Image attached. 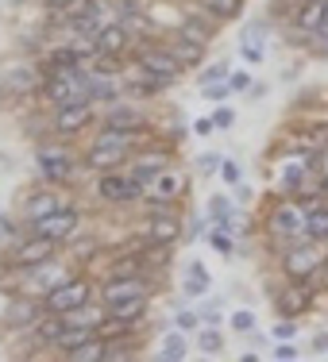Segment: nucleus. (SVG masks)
Masks as SVG:
<instances>
[{
    "instance_id": "nucleus-7",
    "label": "nucleus",
    "mask_w": 328,
    "mask_h": 362,
    "mask_svg": "<svg viewBox=\"0 0 328 362\" xmlns=\"http://www.w3.org/2000/svg\"><path fill=\"white\" fill-rule=\"evenodd\" d=\"M97 193H101V201H108V204H128V201H140L143 197V185L140 181H132V174H116V170H105L97 181Z\"/></svg>"
},
{
    "instance_id": "nucleus-3",
    "label": "nucleus",
    "mask_w": 328,
    "mask_h": 362,
    "mask_svg": "<svg viewBox=\"0 0 328 362\" xmlns=\"http://www.w3.org/2000/svg\"><path fill=\"white\" fill-rule=\"evenodd\" d=\"M321 262H324L321 247H317L313 239H305V243L286 247V255H282V274H286V281H309L321 270Z\"/></svg>"
},
{
    "instance_id": "nucleus-35",
    "label": "nucleus",
    "mask_w": 328,
    "mask_h": 362,
    "mask_svg": "<svg viewBox=\"0 0 328 362\" xmlns=\"http://www.w3.org/2000/svg\"><path fill=\"white\" fill-rule=\"evenodd\" d=\"M132 274H143V262L135 255H124V262H116L112 266V274L108 278H132Z\"/></svg>"
},
{
    "instance_id": "nucleus-18",
    "label": "nucleus",
    "mask_w": 328,
    "mask_h": 362,
    "mask_svg": "<svg viewBox=\"0 0 328 362\" xmlns=\"http://www.w3.org/2000/svg\"><path fill=\"white\" fill-rule=\"evenodd\" d=\"M182 193H186V174H178V170H162L159 181L151 185L154 201H178Z\"/></svg>"
},
{
    "instance_id": "nucleus-9",
    "label": "nucleus",
    "mask_w": 328,
    "mask_h": 362,
    "mask_svg": "<svg viewBox=\"0 0 328 362\" xmlns=\"http://www.w3.org/2000/svg\"><path fill=\"white\" fill-rule=\"evenodd\" d=\"M274 305H278L282 316H301L313 305V281H286L278 293H274Z\"/></svg>"
},
{
    "instance_id": "nucleus-19",
    "label": "nucleus",
    "mask_w": 328,
    "mask_h": 362,
    "mask_svg": "<svg viewBox=\"0 0 328 362\" xmlns=\"http://www.w3.org/2000/svg\"><path fill=\"white\" fill-rule=\"evenodd\" d=\"M166 50L178 58V62L186 66V70H193V66H201V58H205V47L201 42H193V39H186V35H174L166 42Z\"/></svg>"
},
{
    "instance_id": "nucleus-40",
    "label": "nucleus",
    "mask_w": 328,
    "mask_h": 362,
    "mask_svg": "<svg viewBox=\"0 0 328 362\" xmlns=\"http://www.w3.org/2000/svg\"><path fill=\"white\" fill-rule=\"evenodd\" d=\"M232 327H236V332H251V327H255V313H251V308L232 313Z\"/></svg>"
},
{
    "instance_id": "nucleus-21",
    "label": "nucleus",
    "mask_w": 328,
    "mask_h": 362,
    "mask_svg": "<svg viewBox=\"0 0 328 362\" xmlns=\"http://www.w3.org/2000/svg\"><path fill=\"white\" fill-rule=\"evenodd\" d=\"M93 335H97V327H93V324H66L62 335L55 339V351H62V355H66V351L81 347L85 339H93Z\"/></svg>"
},
{
    "instance_id": "nucleus-45",
    "label": "nucleus",
    "mask_w": 328,
    "mask_h": 362,
    "mask_svg": "<svg viewBox=\"0 0 328 362\" xmlns=\"http://www.w3.org/2000/svg\"><path fill=\"white\" fill-rule=\"evenodd\" d=\"M293 332H298V324H293V316H286V320H282L278 327H274V335H278V339H293Z\"/></svg>"
},
{
    "instance_id": "nucleus-27",
    "label": "nucleus",
    "mask_w": 328,
    "mask_h": 362,
    "mask_svg": "<svg viewBox=\"0 0 328 362\" xmlns=\"http://www.w3.org/2000/svg\"><path fill=\"white\" fill-rule=\"evenodd\" d=\"M66 358H70V362H105V339H101V335H93V339L81 343V347L66 351Z\"/></svg>"
},
{
    "instance_id": "nucleus-34",
    "label": "nucleus",
    "mask_w": 328,
    "mask_h": 362,
    "mask_svg": "<svg viewBox=\"0 0 328 362\" xmlns=\"http://www.w3.org/2000/svg\"><path fill=\"white\" fill-rule=\"evenodd\" d=\"M209 8L220 16V20H236L244 12V0H209Z\"/></svg>"
},
{
    "instance_id": "nucleus-43",
    "label": "nucleus",
    "mask_w": 328,
    "mask_h": 362,
    "mask_svg": "<svg viewBox=\"0 0 328 362\" xmlns=\"http://www.w3.org/2000/svg\"><path fill=\"white\" fill-rule=\"evenodd\" d=\"M220 154H201V158H197V166H201V174H217L220 170Z\"/></svg>"
},
{
    "instance_id": "nucleus-38",
    "label": "nucleus",
    "mask_w": 328,
    "mask_h": 362,
    "mask_svg": "<svg viewBox=\"0 0 328 362\" xmlns=\"http://www.w3.org/2000/svg\"><path fill=\"white\" fill-rule=\"evenodd\" d=\"M220 177L228 181V185H239V181H244V170H239V162L224 158V162H220Z\"/></svg>"
},
{
    "instance_id": "nucleus-37",
    "label": "nucleus",
    "mask_w": 328,
    "mask_h": 362,
    "mask_svg": "<svg viewBox=\"0 0 328 362\" xmlns=\"http://www.w3.org/2000/svg\"><path fill=\"white\" fill-rule=\"evenodd\" d=\"M228 74H232V70H228V62H213L209 70L201 74V89H205V85H220V81H228Z\"/></svg>"
},
{
    "instance_id": "nucleus-33",
    "label": "nucleus",
    "mask_w": 328,
    "mask_h": 362,
    "mask_svg": "<svg viewBox=\"0 0 328 362\" xmlns=\"http://www.w3.org/2000/svg\"><path fill=\"white\" fill-rule=\"evenodd\" d=\"M201 351H205V355H220V351H224V335L217 332V324H209L201 332Z\"/></svg>"
},
{
    "instance_id": "nucleus-36",
    "label": "nucleus",
    "mask_w": 328,
    "mask_h": 362,
    "mask_svg": "<svg viewBox=\"0 0 328 362\" xmlns=\"http://www.w3.org/2000/svg\"><path fill=\"white\" fill-rule=\"evenodd\" d=\"M132 355V339H105V362H116V358H128Z\"/></svg>"
},
{
    "instance_id": "nucleus-29",
    "label": "nucleus",
    "mask_w": 328,
    "mask_h": 362,
    "mask_svg": "<svg viewBox=\"0 0 328 362\" xmlns=\"http://www.w3.org/2000/svg\"><path fill=\"white\" fill-rule=\"evenodd\" d=\"M162 158H140L132 166V181H140V185L147 189V185H154V181H159V174H162Z\"/></svg>"
},
{
    "instance_id": "nucleus-32",
    "label": "nucleus",
    "mask_w": 328,
    "mask_h": 362,
    "mask_svg": "<svg viewBox=\"0 0 328 362\" xmlns=\"http://www.w3.org/2000/svg\"><path fill=\"white\" fill-rule=\"evenodd\" d=\"M159 358L162 362H182L186 358V339H182V335H166V339H162V351H159Z\"/></svg>"
},
{
    "instance_id": "nucleus-53",
    "label": "nucleus",
    "mask_w": 328,
    "mask_h": 362,
    "mask_svg": "<svg viewBox=\"0 0 328 362\" xmlns=\"http://www.w3.org/2000/svg\"><path fill=\"white\" fill-rule=\"evenodd\" d=\"M0 239H4V228H0Z\"/></svg>"
},
{
    "instance_id": "nucleus-49",
    "label": "nucleus",
    "mask_w": 328,
    "mask_h": 362,
    "mask_svg": "<svg viewBox=\"0 0 328 362\" xmlns=\"http://www.w3.org/2000/svg\"><path fill=\"white\" fill-rule=\"evenodd\" d=\"M244 58L247 62H263V47L259 42H244Z\"/></svg>"
},
{
    "instance_id": "nucleus-22",
    "label": "nucleus",
    "mask_w": 328,
    "mask_h": 362,
    "mask_svg": "<svg viewBox=\"0 0 328 362\" xmlns=\"http://www.w3.org/2000/svg\"><path fill=\"white\" fill-rule=\"evenodd\" d=\"M105 124L108 127H124V132H143L147 127V116L143 112H135V108H108V116H105Z\"/></svg>"
},
{
    "instance_id": "nucleus-47",
    "label": "nucleus",
    "mask_w": 328,
    "mask_h": 362,
    "mask_svg": "<svg viewBox=\"0 0 328 362\" xmlns=\"http://www.w3.org/2000/svg\"><path fill=\"white\" fill-rule=\"evenodd\" d=\"M74 4H77V0H43V8H47V12H70Z\"/></svg>"
},
{
    "instance_id": "nucleus-31",
    "label": "nucleus",
    "mask_w": 328,
    "mask_h": 362,
    "mask_svg": "<svg viewBox=\"0 0 328 362\" xmlns=\"http://www.w3.org/2000/svg\"><path fill=\"white\" fill-rule=\"evenodd\" d=\"M132 332V320H120V316H101V324H97V335L101 339H124V335Z\"/></svg>"
},
{
    "instance_id": "nucleus-11",
    "label": "nucleus",
    "mask_w": 328,
    "mask_h": 362,
    "mask_svg": "<svg viewBox=\"0 0 328 362\" xmlns=\"http://www.w3.org/2000/svg\"><path fill=\"white\" fill-rule=\"evenodd\" d=\"M93 119V100H70V105L55 108V132L58 135H77L85 132Z\"/></svg>"
},
{
    "instance_id": "nucleus-51",
    "label": "nucleus",
    "mask_w": 328,
    "mask_h": 362,
    "mask_svg": "<svg viewBox=\"0 0 328 362\" xmlns=\"http://www.w3.org/2000/svg\"><path fill=\"white\" fill-rule=\"evenodd\" d=\"M313 351H328V332H321V335L313 339Z\"/></svg>"
},
{
    "instance_id": "nucleus-28",
    "label": "nucleus",
    "mask_w": 328,
    "mask_h": 362,
    "mask_svg": "<svg viewBox=\"0 0 328 362\" xmlns=\"http://www.w3.org/2000/svg\"><path fill=\"white\" fill-rule=\"evenodd\" d=\"M178 35H186V39L201 42V47H209V39H213V28H209V23H201L197 16H182V20H178Z\"/></svg>"
},
{
    "instance_id": "nucleus-52",
    "label": "nucleus",
    "mask_w": 328,
    "mask_h": 362,
    "mask_svg": "<svg viewBox=\"0 0 328 362\" xmlns=\"http://www.w3.org/2000/svg\"><path fill=\"white\" fill-rule=\"evenodd\" d=\"M313 4H328V0H313Z\"/></svg>"
},
{
    "instance_id": "nucleus-1",
    "label": "nucleus",
    "mask_w": 328,
    "mask_h": 362,
    "mask_svg": "<svg viewBox=\"0 0 328 362\" xmlns=\"http://www.w3.org/2000/svg\"><path fill=\"white\" fill-rule=\"evenodd\" d=\"M143 139V132H124V127H108L105 124V132L93 139L89 146V154H85V170H116V166H124L128 158H132V151H135V143Z\"/></svg>"
},
{
    "instance_id": "nucleus-14",
    "label": "nucleus",
    "mask_w": 328,
    "mask_h": 362,
    "mask_svg": "<svg viewBox=\"0 0 328 362\" xmlns=\"http://www.w3.org/2000/svg\"><path fill=\"white\" fill-rule=\"evenodd\" d=\"M39 174L47 181H55V185H62L74 174V158L62 146H39Z\"/></svg>"
},
{
    "instance_id": "nucleus-16",
    "label": "nucleus",
    "mask_w": 328,
    "mask_h": 362,
    "mask_svg": "<svg viewBox=\"0 0 328 362\" xmlns=\"http://www.w3.org/2000/svg\"><path fill=\"white\" fill-rule=\"evenodd\" d=\"M43 77L47 74H39L35 66H12V70L4 74V89L8 93H16V97H28V93H35V89H43Z\"/></svg>"
},
{
    "instance_id": "nucleus-44",
    "label": "nucleus",
    "mask_w": 328,
    "mask_h": 362,
    "mask_svg": "<svg viewBox=\"0 0 328 362\" xmlns=\"http://www.w3.org/2000/svg\"><path fill=\"white\" fill-rule=\"evenodd\" d=\"M228 81H220V85H205V97H209V100H224V97H228Z\"/></svg>"
},
{
    "instance_id": "nucleus-41",
    "label": "nucleus",
    "mask_w": 328,
    "mask_h": 362,
    "mask_svg": "<svg viewBox=\"0 0 328 362\" xmlns=\"http://www.w3.org/2000/svg\"><path fill=\"white\" fill-rule=\"evenodd\" d=\"M209 243L217 247L220 255H232V251H236V247H232V239H228V231H217V228L209 231Z\"/></svg>"
},
{
    "instance_id": "nucleus-17",
    "label": "nucleus",
    "mask_w": 328,
    "mask_h": 362,
    "mask_svg": "<svg viewBox=\"0 0 328 362\" xmlns=\"http://www.w3.org/2000/svg\"><path fill=\"white\" fill-rule=\"evenodd\" d=\"M182 223H178V216H147V243L154 247H170L182 239Z\"/></svg>"
},
{
    "instance_id": "nucleus-24",
    "label": "nucleus",
    "mask_w": 328,
    "mask_h": 362,
    "mask_svg": "<svg viewBox=\"0 0 328 362\" xmlns=\"http://www.w3.org/2000/svg\"><path fill=\"white\" fill-rule=\"evenodd\" d=\"M62 204H66V197H58V193H35V197L28 201V223L50 216V212L62 209Z\"/></svg>"
},
{
    "instance_id": "nucleus-48",
    "label": "nucleus",
    "mask_w": 328,
    "mask_h": 362,
    "mask_svg": "<svg viewBox=\"0 0 328 362\" xmlns=\"http://www.w3.org/2000/svg\"><path fill=\"white\" fill-rule=\"evenodd\" d=\"M213 119H217V127H232V124H236V112H232V108H217V116H213Z\"/></svg>"
},
{
    "instance_id": "nucleus-4",
    "label": "nucleus",
    "mask_w": 328,
    "mask_h": 362,
    "mask_svg": "<svg viewBox=\"0 0 328 362\" xmlns=\"http://www.w3.org/2000/svg\"><path fill=\"white\" fill-rule=\"evenodd\" d=\"M43 316H47V305H39L31 293H16L4 308V324L8 332H39Z\"/></svg>"
},
{
    "instance_id": "nucleus-26",
    "label": "nucleus",
    "mask_w": 328,
    "mask_h": 362,
    "mask_svg": "<svg viewBox=\"0 0 328 362\" xmlns=\"http://www.w3.org/2000/svg\"><path fill=\"white\" fill-rule=\"evenodd\" d=\"M293 20H298L301 31H317V35H321V28H324V4H313V0H305V4H301V12L293 16Z\"/></svg>"
},
{
    "instance_id": "nucleus-8",
    "label": "nucleus",
    "mask_w": 328,
    "mask_h": 362,
    "mask_svg": "<svg viewBox=\"0 0 328 362\" xmlns=\"http://www.w3.org/2000/svg\"><path fill=\"white\" fill-rule=\"evenodd\" d=\"M55 247L47 235H35V231H28V235L20 239V243L12 247V255H8V262L12 266H39L47 262V258H55Z\"/></svg>"
},
{
    "instance_id": "nucleus-15",
    "label": "nucleus",
    "mask_w": 328,
    "mask_h": 362,
    "mask_svg": "<svg viewBox=\"0 0 328 362\" xmlns=\"http://www.w3.org/2000/svg\"><path fill=\"white\" fill-rule=\"evenodd\" d=\"M97 47H101V58H112V62H120V58L128 54V47H132V35H128L124 23H108V28H101Z\"/></svg>"
},
{
    "instance_id": "nucleus-20",
    "label": "nucleus",
    "mask_w": 328,
    "mask_h": 362,
    "mask_svg": "<svg viewBox=\"0 0 328 362\" xmlns=\"http://www.w3.org/2000/svg\"><path fill=\"white\" fill-rule=\"evenodd\" d=\"M309 158H313V154H305V158H290L286 166H282V197L301 193V185H305V174H309Z\"/></svg>"
},
{
    "instance_id": "nucleus-23",
    "label": "nucleus",
    "mask_w": 328,
    "mask_h": 362,
    "mask_svg": "<svg viewBox=\"0 0 328 362\" xmlns=\"http://www.w3.org/2000/svg\"><path fill=\"white\" fill-rule=\"evenodd\" d=\"M209 289H213V278H209V270H205V262H189L182 293L186 297H201V293H209Z\"/></svg>"
},
{
    "instance_id": "nucleus-6",
    "label": "nucleus",
    "mask_w": 328,
    "mask_h": 362,
    "mask_svg": "<svg viewBox=\"0 0 328 362\" xmlns=\"http://www.w3.org/2000/svg\"><path fill=\"white\" fill-rule=\"evenodd\" d=\"M28 231H35V235H47L50 243H66V239H74V231H77V212L70 209V204H62V209H55L50 216L31 220Z\"/></svg>"
},
{
    "instance_id": "nucleus-12",
    "label": "nucleus",
    "mask_w": 328,
    "mask_h": 362,
    "mask_svg": "<svg viewBox=\"0 0 328 362\" xmlns=\"http://www.w3.org/2000/svg\"><path fill=\"white\" fill-rule=\"evenodd\" d=\"M151 293V281L143 278V274H132V278H108L105 289H101V300L108 305H116V300H132V297H147Z\"/></svg>"
},
{
    "instance_id": "nucleus-13",
    "label": "nucleus",
    "mask_w": 328,
    "mask_h": 362,
    "mask_svg": "<svg viewBox=\"0 0 328 362\" xmlns=\"http://www.w3.org/2000/svg\"><path fill=\"white\" fill-rule=\"evenodd\" d=\"M120 77H124V89L132 93V97H154V93H162V89L170 85V81H162L159 74L147 70L140 58H135V66H128V70L120 74Z\"/></svg>"
},
{
    "instance_id": "nucleus-50",
    "label": "nucleus",
    "mask_w": 328,
    "mask_h": 362,
    "mask_svg": "<svg viewBox=\"0 0 328 362\" xmlns=\"http://www.w3.org/2000/svg\"><path fill=\"white\" fill-rule=\"evenodd\" d=\"M217 132V119H197L193 124V135H213Z\"/></svg>"
},
{
    "instance_id": "nucleus-42",
    "label": "nucleus",
    "mask_w": 328,
    "mask_h": 362,
    "mask_svg": "<svg viewBox=\"0 0 328 362\" xmlns=\"http://www.w3.org/2000/svg\"><path fill=\"white\" fill-rule=\"evenodd\" d=\"M298 355H301V351H298V347H293V343H290V339H282V343H278V347H274V358H282V362H293V358H298Z\"/></svg>"
},
{
    "instance_id": "nucleus-10",
    "label": "nucleus",
    "mask_w": 328,
    "mask_h": 362,
    "mask_svg": "<svg viewBox=\"0 0 328 362\" xmlns=\"http://www.w3.org/2000/svg\"><path fill=\"white\" fill-rule=\"evenodd\" d=\"M135 58H140V62H143L151 74H159L162 81H178V77L186 74V66L178 62V58L170 54L166 47H140V50H135Z\"/></svg>"
},
{
    "instance_id": "nucleus-39",
    "label": "nucleus",
    "mask_w": 328,
    "mask_h": 362,
    "mask_svg": "<svg viewBox=\"0 0 328 362\" xmlns=\"http://www.w3.org/2000/svg\"><path fill=\"white\" fill-rule=\"evenodd\" d=\"M251 74H247V70H236V74H228V89L232 93H247V89H251Z\"/></svg>"
},
{
    "instance_id": "nucleus-5",
    "label": "nucleus",
    "mask_w": 328,
    "mask_h": 362,
    "mask_svg": "<svg viewBox=\"0 0 328 362\" xmlns=\"http://www.w3.org/2000/svg\"><path fill=\"white\" fill-rule=\"evenodd\" d=\"M89 297H93V281L89 278H70L58 289H50L47 297H43V305H47V313H74V308L89 305Z\"/></svg>"
},
{
    "instance_id": "nucleus-46",
    "label": "nucleus",
    "mask_w": 328,
    "mask_h": 362,
    "mask_svg": "<svg viewBox=\"0 0 328 362\" xmlns=\"http://www.w3.org/2000/svg\"><path fill=\"white\" fill-rule=\"evenodd\" d=\"M174 320H178V327H186V332H193V327L201 324V316H197V313H178Z\"/></svg>"
},
{
    "instance_id": "nucleus-30",
    "label": "nucleus",
    "mask_w": 328,
    "mask_h": 362,
    "mask_svg": "<svg viewBox=\"0 0 328 362\" xmlns=\"http://www.w3.org/2000/svg\"><path fill=\"white\" fill-rule=\"evenodd\" d=\"M112 316H120V320H140V316L147 313V297H132V300H116V305H108Z\"/></svg>"
},
{
    "instance_id": "nucleus-2",
    "label": "nucleus",
    "mask_w": 328,
    "mask_h": 362,
    "mask_svg": "<svg viewBox=\"0 0 328 362\" xmlns=\"http://www.w3.org/2000/svg\"><path fill=\"white\" fill-rule=\"evenodd\" d=\"M266 235H271L278 247L305 243L309 228H305V212H301V204H293L290 197H278V204L266 212Z\"/></svg>"
},
{
    "instance_id": "nucleus-25",
    "label": "nucleus",
    "mask_w": 328,
    "mask_h": 362,
    "mask_svg": "<svg viewBox=\"0 0 328 362\" xmlns=\"http://www.w3.org/2000/svg\"><path fill=\"white\" fill-rule=\"evenodd\" d=\"M305 228L313 243H328V204H313L305 212Z\"/></svg>"
}]
</instances>
